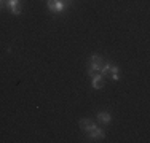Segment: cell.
Instances as JSON below:
<instances>
[{"instance_id": "11", "label": "cell", "mask_w": 150, "mask_h": 143, "mask_svg": "<svg viewBox=\"0 0 150 143\" xmlns=\"http://www.w3.org/2000/svg\"><path fill=\"white\" fill-rule=\"evenodd\" d=\"M5 2H6V0H3V3H5Z\"/></svg>"}, {"instance_id": "6", "label": "cell", "mask_w": 150, "mask_h": 143, "mask_svg": "<svg viewBox=\"0 0 150 143\" xmlns=\"http://www.w3.org/2000/svg\"><path fill=\"white\" fill-rule=\"evenodd\" d=\"M104 84H105V81H104V76H102L101 73H94L91 76V86L94 89H102Z\"/></svg>"}, {"instance_id": "8", "label": "cell", "mask_w": 150, "mask_h": 143, "mask_svg": "<svg viewBox=\"0 0 150 143\" xmlns=\"http://www.w3.org/2000/svg\"><path fill=\"white\" fill-rule=\"evenodd\" d=\"M112 65H113L112 60H105L104 65H102V69H101V72H99V73H101L102 76H109V72H110V69H112Z\"/></svg>"}, {"instance_id": "3", "label": "cell", "mask_w": 150, "mask_h": 143, "mask_svg": "<svg viewBox=\"0 0 150 143\" xmlns=\"http://www.w3.org/2000/svg\"><path fill=\"white\" fill-rule=\"evenodd\" d=\"M86 137L90 138L91 142H98V140H104V137H105V132H104V129L102 127H99V126H96L93 130H90L86 134Z\"/></svg>"}, {"instance_id": "7", "label": "cell", "mask_w": 150, "mask_h": 143, "mask_svg": "<svg viewBox=\"0 0 150 143\" xmlns=\"http://www.w3.org/2000/svg\"><path fill=\"white\" fill-rule=\"evenodd\" d=\"M98 123L99 124H104V126H109L112 123V114L109 111H98Z\"/></svg>"}, {"instance_id": "2", "label": "cell", "mask_w": 150, "mask_h": 143, "mask_svg": "<svg viewBox=\"0 0 150 143\" xmlns=\"http://www.w3.org/2000/svg\"><path fill=\"white\" fill-rule=\"evenodd\" d=\"M69 6L70 5H67V3L62 2V0H46V8H48L51 13H54V14H61L62 11H66Z\"/></svg>"}, {"instance_id": "4", "label": "cell", "mask_w": 150, "mask_h": 143, "mask_svg": "<svg viewBox=\"0 0 150 143\" xmlns=\"http://www.w3.org/2000/svg\"><path fill=\"white\" fill-rule=\"evenodd\" d=\"M5 5L10 8V11H11L15 16H19L21 13H23V5H21V0H6Z\"/></svg>"}, {"instance_id": "10", "label": "cell", "mask_w": 150, "mask_h": 143, "mask_svg": "<svg viewBox=\"0 0 150 143\" xmlns=\"http://www.w3.org/2000/svg\"><path fill=\"white\" fill-rule=\"evenodd\" d=\"M3 5H5V3H3V0H0V8H2Z\"/></svg>"}, {"instance_id": "1", "label": "cell", "mask_w": 150, "mask_h": 143, "mask_svg": "<svg viewBox=\"0 0 150 143\" xmlns=\"http://www.w3.org/2000/svg\"><path fill=\"white\" fill-rule=\"evenodd\" d=\"M104 62H105V59L102 56L93 54L90 59H88V76L91 78L94 73H99L102 69V65H104Z\"/></svg>"}, {"instance_id": "9", "label": "cell", "mask_w": 150, "mask_h": 143, "mask_svg": "<svg viewBox=\"0 0 150 143\" xmlns=\"http://www.w3.org/2000/svg\"><path fill=\"white\" fill-rule=\"evenodd\" d=\"M109 75H110V78H112V81H118L120 80V69H118V65H112Z\"/></svg>"}, {"instance_id": "5", "label": "cell", "mask_w": 150, "mask_h": 143, "mask_svg": "<svg viewBox=\"0 0 150 143\" xmlns=\"http://www.w3.org/2000/svg\"><path fill=\"white\" fill-rule=\"evenodd\" d=\"M96 126H98V124H96L94 121L91 119V118H83V119L78 121V127H80L81 130L85 132V134H88L90 130H93Z\"/></svg>"}]
</instances>
